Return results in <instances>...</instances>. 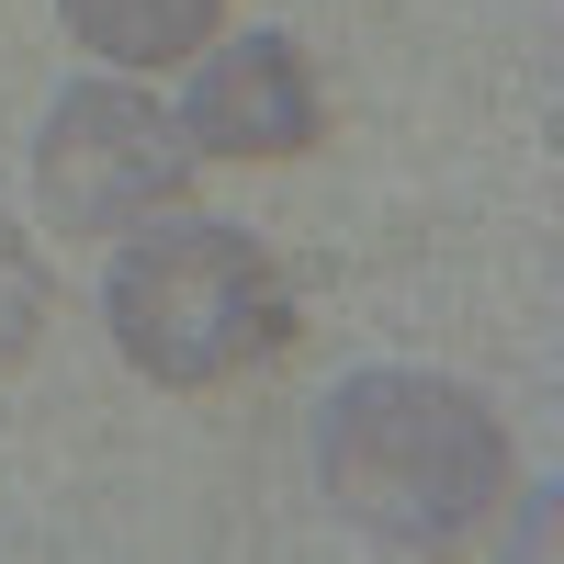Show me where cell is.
I'll list each match as a JSON object with an SVG mask.
<instances>
[{"label": "cell", "instance_id": "5", "mask_svg": "<svg viewBox=\"0 0 564 564\" xmlns=\"http://www.w3.org/2000/svg\"><path fill=\"white\" fill-rule=\"evenodd\" d=\"M57 12L102 68H170V57H204L215 45L226 0H57Z\"/></svg>", "mask_w": 564, "mask_h": 564}, {"label": "cell", "instance_id": "6", "mask_svg": "<svg viewBox=\"0 0 564 564\" xmlns=\"http://www.w3.org/2000/svg\"><path fill=\"white\" fill-rule=\"evenodd\" d=\"M45 316H57V282H45L34 238L0 215V372H23V350L45 339Z\"/></svg>", "mask_w": 564, "mask_h": 564}, {"label": "cell", "instance_id": "4", "mask_svg": "<svg viewBox=\"0 0 564 564\" xmlns=\"http://www.w3.org/2000/svg\"><path fill=\"white\" fill-rule=\"evenodd\" d=\"M181 135L193 159H226V170H282L327 135V90L305 68L294 34H215L193 90H181Z\"/></svg>", "mask_w": 564, "mask_h": 564}, {"label": "cell", "instance_id": "3", "mask_svg": "<svg viewBox=\"0 0 564 564\" xmlns=\"http://www.w3.org/2000/svg\"><path fill=\"white\" fill-rule=\"evenodd\" d=\"M181 193H193V135L135 79H68L57 113L34 124V204L68 238H124V226L170 215Z\"/></svg>", "mask_w": 564, "mask_h": 564}, {"label": "cell", "instance_id": "2", "mask_svg": "<svg viewBox=\"0 0 564 564\" xmlns=\"http://www.w3.org/2000/svg\"><path fill=\"white\" fill-rule=\"evenodd\" d=\"M102 327L148 384L193 395V384H226V372H249L294 339V282H282L271 238H249V226H215V215L159 226L148 215V226H124V249L102 271Z\"/></svg>", "mask_w": 564, "mask_h": 564}, {"label": "cell", "instance_id": "1", "mask_svg": "<svg viewBox=\"0 0 564 564\" xmlns=\"http://www.w3.org/2000/svg\"><path fill=\"white\" fill-rule=\"evenodd\" d=\"M508 475L520 463H508L497 406L441 372H350L316 406V486L339 497L350 531L395 553H452L463 531H486Z\"/></svg>", "mask_w": 564, "mask_h": 564}]
</instances>
